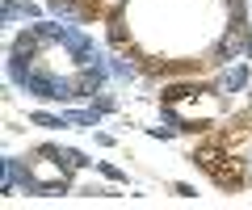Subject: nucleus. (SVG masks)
Masks as SVG:
<instances>
[{
  "mask_svg": "<svg viewBox=\"0 0 252 210\" xmlns=\"http://www.w3.org/2000/svg\"><path fill=\"white\" fill-rule=\"evenodd\" d=\"M164 114L181 130H202L206 122L219 118V92L206 84H177L164 92Z\"/></svg>",
  "mask_w": 252,
  "mask_h": 210,
  "instance_id": "1",
  "label": "nucleus"
},
{
  "mask_svg": "<svg viewBox=\"0 0 252 210\" xmlns=\"http://www.w3.org/2000/svg\"><path fill=\"white\" fill-rule=\"evenodd\" d=\"M189 160H193L198 168H206L210 181H215L219 189H240V185L248 181V173L240 168V160H235V155H227L223 147H198Z\"/></svg>",
  "mask_w": 252,
  "mask_h": 210,
  "instance_id": "2",
  "label": "nucleus"
},
{
  "mask_svg": "<svg viewBox=\"0 0 252 210\" xmlns=\"http://www.w3.org/2000/svg\"><path fill=\"white\" fill-rule=\"evenodd\" d=\"M67 160H63V151H55V147H42V151H34V160H30V173H34L38 189L42 193H67Z\"/></svg>",
  "mask_w": 252,
  "mask_h": 210,
  "instance_id": "3",
  "label": "nucleus"
},
{
  "mask_svg": "<svg viewBox=\"0 0 252 210\" xmlns=\"http://www.w3.org/2000/svg\"><path fill=\"white\" fill-rule=\"evenodd\" d=\"M244 84H248V67H231V72H223V80H219V92H240Z\"/></svg>",
  "mask_w": 252,
  "mask_h": 210,
  "instance_id": "4",
  "label": "nucleus"
},
{
  "mask_svg": "<svg viewBox=\"0 0 252 210\" xmlns=\"http://www.w3.org/2000/svg\"><path fill=\"white\" fill-rule=\"evenodd\" d=\"M0 17L4 21H17V17H38V4H21V0H4V9H0Z\"/></svg>",
  "mask_w": 252,
  "mask_h": 210,
  "instance_id": "5",
  "label": "nucleus"
},
{
  "mask_svg": "<svg viewBox=\"0 0 252 210\" xmlns=\"http://www.w3.org/2000/svg\"><path fill=\"white\" fill-rule=\"evenodd\" d=\"M109 72L122 76V80H130V76H135V63H126V59H109Z\"/></svg>",
  "mask_w": 252,
  "mask_h": 210,
  "instance_id": "6",
  "label": "nucleus"
},
{
  "mask_svg": "<svg viewBox=\"0 0 252 210\" xmlns=\"http://www.w3.org/2000/svg\"><path fill=\"white\" fill-rule=\"evenodd\" d=\"M109 42H114V46H122V42H126V30H122V17H114V21H109Z\"/></svg>",
  "mask_w": 252,
  "mask_h": 210,
  "instance_id": "7",
  "label": "nucleus"
},
{
  "mask_svg": "<svg viewBox=\"0 0 252 210\" xmlns=\"http://www.w3.org/2000/svg\"><path fill=\"white\" fill-rule=\"evenodd\" d=\"M63 160H67V164H72V168H84V164H89V160H84V155L76 151V147H67V151H63Z\"/></svg>",
  "mask_w": 252,
  "mask_h": 210,
  "instance_id": "8",
  "label": "nucleus"
},
{
  "mask_svg": "<svg viewBox=\"0 0 252 210\" xmlns=\"http://www.w3.org/2000/svg\"><path fill=\"white\" fill-rule=\"evenodd\" d=\"M105 4H114V9H118V4H126V0H105Z\"/></svg>",
  "mask_w": 252,
  "mask_h": 210,
  "instance_id": "9",
  "label": "nucleus"
},
{
  "mask_svg": "<svg viewBox=\"0 0 252 210\" xmlns=\"http://www.w3.org/2000/svg\"><path fill=\"white\" fill-rule=\"evenodd\" d=\"M248 177H252V155H248Z\"/></svg>",
  "mask_w": 252,
  "mask_h": 210,
  "instance_id": "10",
  "label": "nucleus"
}]
</instances>
